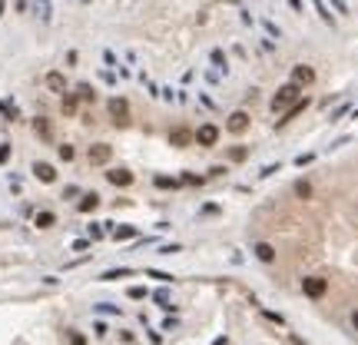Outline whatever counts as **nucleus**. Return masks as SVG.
Listing matches in <instances>:
<instances>
[{
	"instance_id": "f257e3e1",
	"label": "nucleus",
	"mask_w": 358,
	"mask_h": 345,
	"mask_svg": "<svg viewBox=\"0 0 358 345\" xmlns=\"http://www.w3.org/2000/svg\"><path fill=\"white\" fill-rule=\"evenodd\" d=\"M299 97H302V87H299V83H282V87L275 90V97H272L268 106H272V113H282V110H289Z\"/></svg>"
},
{
	"instance_id": "f03ea898",
	"label": "nucleus",
	"mask_w": 358,
	"mask_h": 345,
	"mask_svg": "<svg viewBox=\"0 0 358 345\" xmlns=\"http://www.w3.org/2000/svg\"><path fill=\"white\" fill-rule=\"evenodd\" d=\"M192 143L202 146V149H213V146L219 143V126H216V123H202L199 130L192 133Z\"/></svg>"
},
{
	"instance_id": "7ed1b4c3",
	"label": "nucleus",
	"mask_w": 358,
	"mask_h": 345,
	"mask_svg": "<svg viewBox=\"0 0 358 345\" xmlns=\"http://www.w3.org/2000/svg\"><path fill=\"white\" fill-rule=\"evenodd\" d=\"M106 110H110V120L116 123V126H126V123H130V103H126L123 97H113V100L106 103Z\"/></svg>"
},
{
	"instance_id": "20e7f679",
	"label": "nucleus",
	"mask_w": 358,
	"mask_h": 345,
	"mask_svg": "<svg viewBox=\"0 0 358 345\" xmlns=\"http://www.w3.org/2000/svg\"><path fill=\"white\" fill-rule=\"evenodd\" d=\"M252 126V120H249V113L246 110H235V113H229V120H225V130L232 136H242Z\"/></svg>"
},
{
	"instance_id": "39448f33",
	"label": "nucleus",
	"mask_w": 358,
	"mask_h": 345,
	"mask_svg": "<svg viewBox=\"0 0 358 345\" xmlns=\"http://www.w3.org/2000/svg\"><path fill=\"white\" fill-rule=\"evenodd\" d=\"M87 159L93 163V166H103V163H110L113 159V146H106V143H93L87 149Z\"/></svg>"
},
{
	"instance_id": "423d86ee",
	"label": "nucleus",
	"mask_w": 358,
	"mask_h": 345,
	"mask_svg": "<svg viewBox=\"0 0 358 345\" xmlns=\"http://www.w3.org/2000/svg\"><path fill=\"white\" fill-rule=\"evenodd\" d=\"M106 179H110L113 186H120V190H126V186H133V173H130V169L126 166H110L106 169Z\"/></svg>"
},
{
	"instance_id": "0eeeda50",
	"label": "nucleus",
	"mask_w": 358,
	"mask_h": 345,
	"mask_svg": "<svg viewBox=\"0 0 358 345\" xmlns=\"http://www.w3.org/2000/svg\"><path fill=\"white\" fill-rule=\"evenodd\" d=\"M325 289H328V282H325L322 276H309V279H302V292L309 296V299H322Z\"/></svg>"
},
{
	"instance_id": "6e6552de",
	"label": "nucleus",
	"mask_w": 358,
	"mask_h": 345,
	"mask_svg": "<svg viewBox=\"0 0 358 345\" xmlns=\"http://www.w3.org/2000/svg\"><path fill=\"white\" fill-rule=\"evenodd\" d=\"M305 110H309V100H305V97H299V100L292 103L289 110H282V120H275V130H282V126H289V123L295 120L299 113H305Z\"/></svg>"
},
{
	"instance_id": "1a4fd4ad",
	"label": "nucleus",
	"mask_w": 358,
	"mask_h": 345,
	"mask_svg": "<svg viewBox=\"0 0 358 345\" xmlns=\"http://www.w3.org/2000/svg\"><path fill=\"white\" fill-rule=\"evenodd\" d=\"M110 236L116 239V243H130V239H139V229H136V226H130V223H123V226H116V223H113Z\"/></svg>"
},
{
	"instance_id": "9d476101",
	"label": "nucleus",
	"mask_w": 358,
	"mask_h": 345,
	"mask_svg": "<svg viewBox=\"0 0 358 345\" xmlns=\"http://www.w3.org/2000/svg\"><path fill=\"white\" fill-rule=\"evenodd\" d=\"M34 176L40 179V183H56V166H53V163L37 159V163H34Z\"/></svg>"
},
{
	"instance_id": "9b49d317",
	"label": "nucleus",
	"mask_w": 358,
	"mask_h": 345,
	"mask_svg": "<svg viewBox=\"0 0 358 345\" xmlns=\"http://www.w3.org/2000/svg\"><path fill=\"white\" fill-rule=\"evenodd\" d=\"M169 143L176 146V149H186V146L192 143V130L189 126H176V130L169 133Z\"/></svg>"
},
{
	"instance_id": "f8f14e48",
	"label": "nucleus",
	"mask_w": 358,
	"mask_h": 345,
	"mask_svg": "<svg viewBox=\"0 0 358 345\" xmlns=\"http://www.w3.org/2000/svg\"><path fill=\"white\" fill-rule=\"evenodd\" d=\"M100 193H83V196H80V199H77V209L80 212H96V209H100Z\"/></svg>"
},
{
	"instance_id": "ddd939ff",
	"label": "nucleus",
	"mask_w": 358,
	"mask_h": 345,
	"mask_svg": "<svg viewBox=\"0 0 358 345\" xmlns=\"http://www.w3.org/2000/svg\"><path fill=\"white\" fill-rule=\"evenodd\" d=\"M315 80V70L305 67V63H299V67H292V83H299V87H309Z\"/></svg>"
},
{
	"instance_id": "4468645a",
	"label": "nucleus",
	"mask_w": 358,
	"mask_h": 345,
	"mask_svg": "<svg viewBox=\"0 0 358 345\" xmlns=\"http://www.w3.org/2000/svg\"><path fill=\"white\" fill-rule=\"evenodd\" d=\"M252 252H256V259L259 262H266V266L268 262H275V246L272 243H256L252 246Z\"/></svg>"
},
{
	"instance_id": "2eb2a0df",
	"label": "nucleus",
	"mask_w": 358,
	"mask_h": 345,
	"mask_svg": "<svg viewBox=\"0 0 358 345\" xmlns=\"http://www.w3.org/2000/svg\"><path fill=\"white\" fill-rule=\"evenodd\" d=\"M153 186H156V190H179L182 179L179 176H166V173H156V176H153Z\"/></svg>"
},
{
	"instance_id": "dca6fc26",
	"label": "nucleus",
	"mask_w": 358,
	"mask_h": 345,
	"mask_svg": "<svg viewBox=\"0 0 358 345\" xmlns=\"http://www.w3.org/2000/svg\"><path fill=\"white\" fill-rule=\"evenodd\" d=\"M46 90L50 93H67V80H63V73H46Z\"/></svg>"
},
{
	"instance_id": "f3484780",
	"label": "nucleus",
	"mask_w": 358,
	"mask_h": 345,
	"mask_svg": "<svg viewBox=\"0 0 358 345\" xmlns=\"http://www.w3.org/2000/svg\"><path fill=\"white\" fill-rule=\"evenodd\" d=\"M34 226H37V229H50V226H56V212L40 209V212L34 216Z\"/></svg>"
},
{
	"instance_id": "a211bd4d",
	"label": "nucleus",
	"mask_w": 358,
	"mask_h": 345,
	"mask_svg": "<svg viewBox=\"0 0 358 345\" xmlns=\"http://www.w3.org/2000/svg\"><path fill=\"white\" fill-rule=\"evenodd\" d=\"M153 302H156L159 309H166V312L176 309V302L169 299V289H156V292H153Z\"/></svg>"
},
{
	"instance_id": "6ab92c4d",
	"label": "nucleus",
	"mask_w": 358,
	"mask_h": 345,
	"mask_svg": "<svg viewBox=\"0 0 358 345\" xmlns=\"http://www.w3.org/2000/svg\"><path fill=\"white\" fill-rule=\"evenodd\" d=\"M249 153H252V149H249V146H229V163H246L249 159Z\"/></svg>"
},
{
	"instance_id": "aec40b11",
	"label": "nucleus",
	"mask_w": 358,
	"mask_h": 345,
	"mask_svg": "<svg viewBox=\"0 0 358 345\" xmlns=\"http://www.w3.org/2000/svg\"><path fill=\"white\" fill-rule=\"evenodd\" d=\"M295 196L299 199H312V183L309 179H295Z\"/></svg>"
},
{
	"instance_id": "412c9836",
	"label": "nucleus",
	"mask_w": 358,
	"mask_h": 345,
	"mask_svg": "<svg viewBox=\"0 0 358 345\" xmlns=\"http://www.w3.org/2000/svg\"><path fill=\"white\" fill-rule=\"evenodd\" d=\"M126 276H133V269H110V272H103L100 276V282H113V279H126Z\"/></svg>"
},
{
	"instance_id": "4be33fe9",
	"label": "nucleus",
	"mask_w": 358,
	"mask_h": 345,
	"mask_svg": "<svg viewBox=\"0 0 358 345\" xmlns=\"http://www.w3.org/2000/svg\"><path fill=\"white\" fill-rule=\"evenodd\" d=\"M34 130H37V136H44V140L53 136V130H50V123H46L44 116H37V120H34Z\"/></svg>"
},
{
	"instance_id": "5701e85b",
	"label": "nucleus",
	"mask_w": 358,
	"mask_h": 345,
	"mask_svg": "<svg viewBox=\"0 0 358 345\" xmlns=\"http://www.w3.org/2000/svg\"><path fill=\"white\" fill-rule=\"evenodd\" d=\"M56 153H60L63 163H73V159H77V149H73L70 143H60V146H56Z\"/></svg>"
},
{
	"instance_id": "b1692460",
	"label": "nucleus",
	"mask_w": 358,
	"mask_h": 345,
	"mask_svg": "<svg viewBox=\"0 0 358 345\" xmlns=\"http://www.w3.org/2000/svg\"><path fill=\"white\" fill-rule=\"evenodd\" d=\"M77 97H80V100H87V103H93V100H96V90L90 87V83H80V87H77Z\"/></svg>"
},
{
	"instance_id": "393cba45",
	"label": "nucleus",
	"mask_w": 358,
	"mask_h": 345,
	"mask_svg": "<svg viewBox=\"0 0 358 345\" xmlns=\"http://www.w3.org/2000/svg\"><path fill=\"white\" fill-rule=\"evenodd\" d=\"M87 233H90V239H103V236L110 233V229H106V223H90V226H87Z\"/></svg>"
},
{
	"instance_id": "a878e982",
	"label": "nucleus",
	"mask_w": 358,
	"mask_h": 345,
	"mask_svg": "<svg viewBox=\"0 0 358 345\" xmlns=\"http://www.w3.org/2000/svg\"><path fill=\"white\" fill-rule=\"evenodd\" d=\"M77 100H80V97H73V93H63V113H67V116H73V113H77Z\"/></svg>"
},
{
	"instance_id": "bb28decb",
	"label": "nucleus",
	"mask_w": 358,
	"mask_h": 345,
	"mask_svg": "<svg viewBox=\"0 0 358 345\" xmlns=\"http://www.w3.org/2000/svg\"><path fill=\"white\" fill-rule=\"evenodd\" d=\"M182 183H186V186H202V183H206V176H199V173H182Z\"/></svg>"
},
{
	"instance_id": "cd10ccee",
	"label": "nucleus",
	"mask_w": 358,
	"mask_h": 345,
	"mask_svg": "<svg viewBox=\"0 0 358 345\" xmlns=\"http://www.w3.org/2000/svg\"><path fill=\"white\" fill-rule=\"evenodd\" d=\"M146 276H149V279H159L163 286H169V282L176 279V276H169V272H159V269H146Z\"/></svg>"
},
{
	"instance_id": "c85d7f7f",
	"label": "nucleus",
	"mask_w": 358,
	"mask_h": 345,
	"mask_svg": "<svg viewBox=\"0 0 358 345\" xmlns=\"http://www.w3.org/2000/svg\"><path fill=\"white\" fill-rule=\"evenodd\" d=\"M279 169H282V163H268V166H262V169H259V179H268L272 173H279Z\"/></svg>"
},
{
	"instance_id": "c756f323",
	"label": "nucleus",
	"mask_w": 358,
	"mask_h": 345,
	"mask_svg": "<svg viewBox=\"0 0 358 345\" xmlns=\"http://www.w3.org/2000/svg\"><path fill=\"white\" fill-rule=\"evenodd\" d=\"M10 156H13V146L10 143H0V166H3V163H10Z\"/></svg>"
},
{
	"instance_id": "7c9ffc66",
	"label": "nucleus",
	"mask_w": 358,
	"mask_h": 345,
	"mask_svg": "<svg viewBox=\"0 0 358 345\" xmlns=\"http://www.w3.org/2000/svg\"><path fill=\"white\" fill-rule=\"evenodd\" d=\"M176 252H182V246L179 243H166L163 249H159V256H176Z\"/></svg>"
},
{
	"instance_id": "2f4dec72",
	"label": "nucleus",
	"mask_w": 358,
	"mask_h": 345,
	"mask_svg": "<svg viewBox=\"0 0 358 345\" xmlns=\"http://www.w3.org/2000/svg\"><path fill=\"white\" fill-rule=\"evenodd\" d=\"M315 163V153H299L295 156V166H312Z\"/></svg>"
},
{
	"instance_id": "473e14b6",
	"label": "nucleus",
	"mask_w": 358,
	"mask_h": 345,
	"mask_svg": "<svg viewBox=\"0 0 358 345\" xmlns=\"http://www.w3.org/2000/svg\"><path fill=\"white\" fill-rule=\"evenodd\" d=\"M0 113H3L7 120H17V110H13V103H7V100H0Z\"/></svg>"
},
{
	"instance_id": "72a5a7b5",
	"label": "nucleus",
	"mask_w": 358,
	"mask_h": 345,
	"mask_svg": "<svg viewBox=\"0 0 358 345\" xmlns=\"http://www.w3.org/2000/svg\"><path fill=\"white\" fill-rule=\"evenodd\" d=\"M262 315H266L268 322H275V325H285V315H279V312H268V309H262Z\"/></svg>"
},
{
	"instance_id": "f704fd0d",
	"label": "nucleus",
	"mask_w": 358,
	"mask_h": 345,
	"mask_svg": "<svg viewBox=\"0 0 358 345\" xmlns=\"http://www.w3.org/2000/svg\"><path fill=\"white\" fill-rule=\"evenodd\" d=\"M345 113H348V103H342V106H335V110L328 113V120L335 123V120H342V116H345Z\"/></svg>"
},
{
	"instance_id": "c9c22d12",
	"label": "nucleus",
	"mask_w": 358,
	"mask_h": 345,
	"mask_svg": "<svg viewBox=\"0 0 358 345\" xmlns=\"http://www.w3.org/2000/svg\"><path fill=\"white\" fill-rule=\"evenodd\" d=\"M213 63L219 70H229V63H225V56H223V50H213Z\"/></svg>"
},
{
	"instance_id": "e433bc0d",
	"label": "nucleus",
	"mask_w": 358,
	"mask_h": 345,
	"mask_svg": "<svg viewBox=\"0 0 358 345\" xmlns=\"http://www.w3.org/2000/svg\"><path fill=\"white\" fill-rule=\"evenodd\" d=\"M80 196H83L80 186H67V190H63V199H80Z\"/></svg>"
},
{
	"instance_id": "4c0bfd02",
	"label": "nucleus",
	"mask_w": 358,
	"mask_h": 345,
	"mask_svg": "<svg viewBox=\"0 0 358 345\" xmlns=\"http://www.w3.org/2000/svg\"><path fill=\"white\" fill-rule=\"evenodd\" d=\"M149 292L143 289V286H130V299H146Z\"/></svg>"
},
{
	"instance_id": "58836bf2",
	"label": "nucleus",
	"mask_w": 358,
	"mask_h": 345,
	"mask_svg": "<svg viewBox=\"0 0 358 345\" xmlns=\"http://www.w3.org/2000/svg\"><path fill=\"white\" fill-rule=\"evenodd\" d=\"M315 7H318V13H322V20H325V23H335V17H332V13L322 7V0H315Z\"/></svg>"
},
{
	"instance_id": "ea45409f",
	"label": "nucleus",
	"mask_w": 358,
	"mask_h": 345,
	"mask_svg": "<svg viewBox=\"0 0 358 345\" xmlns=\"http://www.w3.org/2000/svg\"><path fill=\"white\" fill-rule=\"evenodd\" d=\"M199 212H202V216H219V206H216V202H206Z\"/></svg>"
},
{
	"instance_id": "a19ab883",
	"label": "nucleus",
	"mask_w": 358,
	"mask_h": 345,
	"mask_svg": "<svg viewBox=\"0 0 358 345\" xmlns=\"http://www.w3.org/2000/svg\"><path fill=\"white\" fill-rule=\"evenodd\" d=\"M67 342H70V345H87V339H83L80 332H70V335H67Z\"/></svg>"
},
{
	"instance_id": "79ce46f5",
	"label": "nucleus",
	"mask_w": 358,
	"mask_h": 345,
	"mask_svg": "<svg viewBox=\"0 0 358 345\" xmlns=\"http://www.w3.org/2000/svg\"><path fill=\"white\" fill-rule=\"evenodd\" d=\"M163 329H166V332H176V329H179V319H173V315H169L166 322H163Z\"/></svg>"
},
{
	"instance_id": "37998d69",
	"label": "nucleus",
	"mask_w": 358,
	"mask_h": 345,
	"mask_svg": "<svg viewBox=\"0 0 358 345\" xmlns=\"http://www.w3.org/2000/svg\"><path fill=\"white\" fill-rule=\"evenodd\" d=\"M93 332H96V335H106L110 329H106V322H96V325H93Z\"/></svg>"
},
{
	"instance_id": "c03bdc74",
	"label": "nucleus",
	"mask_w": 358,
	"mask_h": 345,
	"mask_svg": "<svg viewBox=\"0 0 358 345\" xmlns=\"http://www.w3.org/2000/svg\"><path fill=\"white\" fill-rule=\"evenodd\" d=\"M213 345H229V339H225V335H219V339H216Z\"/></svg>"
},
{
	"instance_id": "a18cd8bd",
	"label": "nucleus",
	"mask_w": 358,
	"mask_h": 345,
	"mask_svg": "<svg viewBox=\"0 0 358 345\" xmlns=\"http://www.w3.org/2000/svg\"><path fill=\"white\" fill-rule=\"evenodd\" d=\"M352 325H355V332H358V309L352 312Z\"/></svg>"
},
{
	"instance_id": "49530a36",
	"label": "nucleus",
	"mask_w": 358,
	"mask_h": 345,
	"mask_svg": "<svg viewBox=\"0 0 358 345\" xmlns=\"http://www.w3.org/2000/svg\"><path fill=\"white\" fill-rule=\"evenodd\" d=\"M352 116H355V120H358V110H355V113H352Z\"/></svg>"
}]
</instances>
